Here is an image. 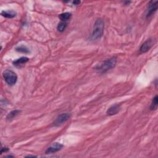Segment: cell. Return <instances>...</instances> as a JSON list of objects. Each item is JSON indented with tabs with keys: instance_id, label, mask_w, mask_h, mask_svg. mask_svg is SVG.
Listing matches in <instances>:
<instances>
[{
	"instance_id": "1",
	"label": "cell",
	"mask_w": 158,
	"mask_h": 158,
	"mask_svg": "<svg viewBox=\"0 0 158 158\" xmlns=\"http://www.w3.org/2000/svg\"><path fill=\"white\" fill-rule=\"evenodd\" d=\"M104 29H105V23H104L103 19H97L95 23L93 32H92L91 35V40H96L100 39L103 35Z\"/></svg>"
},
{
	"instance_id": "2",
	"label": "cell",
	"mask_w": 158,
	"mask_h": 158,
	"mask_svg": "<svg viewBox=\"0 0 158 158\" xmlns=\"http://www.w3.org/2000/svg\"><path fill=\"white\" fill-rule=\"evenodd\" d=\"M117 63V57H113L110 59H107L106 61H104L103 63L98 65L97 66L95 67V70L101 73V74H103L105 73L107 71H108L111 69H113Z\"/></svg>"
},
{
	"instance_id": "3",
	"label": "cell",
	"mask_w": 158,
	"mask_h": 158,
	"mask_svg": "<svg viewBox=\"0 0 158 158\" xmlns=\"http://www.w3.org/2000/svg\"><path fill=\"white\" fill-rule=\"evenodd\" d=\"M3 77L6 82L9 85H13L16 83L17 80V76L15 72L10 70H6L3 72Z\"/></svg>"
},
{
	"instance_id": "4",
	"label": "cell",
	"mask_w": 158,
	"mask_h": 158,
	"mask_svg": "<svg viewBox=\"0 0 158 158\" xmlns=\"http://www.w3.org/2000/svg\"><path fill=\"white\" fill-rule=\"evenodd\" d=\"M70 118V114L69 113H63L59 115L56 120L54 122V125L55 126H60L67 121H68Z\"/></svg>"
},
{
	"instance_id": "5",
	"label": "cell",
	"mask_w": 158,
	"mask_h": 158,
	"mask_svg": "<svg viewBox=\"0 0 158 158\" xmlns=\"http://www.w3.org/2000/svg\"><path fill=\"white\" fill-rule=\"evenodd\" d=\"M157 1H151L148 4V11L146 13V17H149L155 13L157 9Z\"/></svg>"
},
{
	"instance_id": "6",
	"label": "cell",
	"mask_w": 158,
	"mask_h": 158,
	"mask_svg": "<svg viewBox=\"0 0 158 158\" xmlns=\"http://www.w3.org/2000/svg\"><path fill=\"white\" fill-rule=\"evenodd\" d=\"M63 148V145L59 143H55L46 150V154H53L56 153Z\"/></svg>"
},
{
	"instance_id": "7",
	"label": "cell",
	"mask_w": 158,
	"mask_h": 158,
	"mask_svg": "<svg viewBox=\"0 0 158 158\" xmlns=\"http://www.w3.org/2000/svg\"><path fill=\"white\" fill-rule=\"evenodd\" d=\"M153 45V41L152 39L147 40L141 45L140 48V52L141 53H144L147 52L150 49Z\"/></svg>"
},
{
	"instance_id": "8",
	"label": "cell",
	"mask_w": 158,
	"mask_h": 158,
	"mask_svg": "<svg viewBox=\"0 0 158 158\" xmlns=\"http://www.w3.org/2000/svg\"><path fill=\"white\" fill-rule=\"evenodd\" d=\"M120 110V105H114L111 106L107 111V114L109 115H114L117 114Z\"/></svg>"
},
{
	"instance_id": "9",
	"label": "cell",
	"mask_w": 158,
	"mask_h": 158,
	"mask_svg": "<svg viewBox=\"0 0 158 158\" xmlns=\"http://www.w3.org/2000/svg\"><path fill=\"white\" fill-rule=\"evenodd\" d=\"M29 58L26 57H21L17 60H16L13 62V64L15 65V66H20L21 65L25 64L26 63H27L29 61Z\"/></svg>"
},
{
	"instance_id": "10",
	"label": "cell",
	"mask_w": 158,
	"mask_h": 158,
	"mask_svg": "<svg viewBox=\"0 0 158 158\" xmlns=\"http://www.w3.org/2000/svg\"><path fill=\"white\" fill-rule=\"evenodd\" d=\"M1 15L6 18H13L16 16V13L12 10L3 11L1 12Z\"/></svg>"
},
{
	"instance_id": "11",
	"label": "cell",
	"mask_w": 158,
	"mask_h": 158,
	"mask_svg": "<svg viewBox=\"0 0 158 158\" xmlns=\"http://www.w3.org/2000/svg\"><path fill=\"white\" fill-rule=\"evenodd\" d=\"M72 17V14L70 13H64L61 14L59 16V18L61 19V21L67 22Z\"/></svg>"
},
{
	"instance_id": "12",
	"label": "cell",
	"mask_w": 158,
	"mask_h": 158,
	"mask_svg": "<svg viewBox=\"0 0 158 158\" xmlns=\"http://www.w3.org/2000/svg\"><path fill=\"white\" fill-rule=\"evenodd\" d=\"M67 26V22H63L61 21L57 27V29L60 32H63L66 29Z\"/></svg>"
},
{
	"instance_id": "13",
	"label": "cell",
	"mask_w": 158,
	"mask_h": 158,
	"mask_svg": "<svg viewBox=\"0 0 158 158\" xmlns=\"http://www.w3.org/2000/svg\"><path fill=\"white\" fill-rule=\"evenodd\" d=\"M157 105H158V97L156 95L153 99L152 103L151 104V106H150V109H151V110H156L157 108Z\"/></svg>"
},
{
	"instance_id": "14",
	"label": "cell",
	"mask_w": 158,
	"mask_h": 158,
	"mask_svg": "<svg viewBox=\"0 0 158 158\" xmlns=\"http://www.w3.org/2000/svg\"><path fill=\"white\" fill-rule=\"evenodd\" d=\"M20 113H21V111H19V110H14V111H11V113H9L8 114V115H7V119H12L14 117H16V115H17Z\"/></svg>"
},
{
	"instance_id": "15",
	"label": "cell",
	"mask_w": 158,
	"mask_h": 158,
	"mask_svg": "<svg viewBox=\"0 0 158 158\" xmlns=\"http://www.w3.org/2000/svg\"><path fill=\"white\" fill-rule=\"evenodd\" d=\"M16 51H19V52H21V53H29V49L25 47H17L16 48Z\"/></svg>"
},
{
	"instance_id": "16",
	"label": "cell",
	"mask_w": 158,
	"mask_h": 158,
	"mask_svg": "<svg viewBox=\"0 0 158 158\" xmlns=\"http://www.w3.org/2000/svg\"><path fill=\"white\" fill-rule=\"evenodd\" d=\"M80 1H74V2H73V4H74V5H79V4H80Z\"/></svg>"
}]
</instances>
